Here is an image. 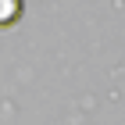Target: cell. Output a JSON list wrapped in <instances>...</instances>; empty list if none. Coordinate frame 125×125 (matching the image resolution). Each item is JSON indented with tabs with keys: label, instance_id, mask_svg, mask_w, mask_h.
Instances as JSON below:
<instances>
[{
	"label": "cell",
	"instance_id": "cell-1",
	"mask_svg": "<svg viewBox=\"0 0 125 125\" xmlns=\"http://www.w3.org/2000/svg\"><path fill=\"white\" fill-rule=\"evenodd\" d=\"M21 14H25V0H0V29L18 25Z\"/></svg>",
	"mask_w": 125,
	"mask_h": 125
}]
</instances>
